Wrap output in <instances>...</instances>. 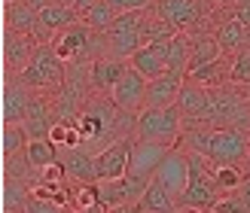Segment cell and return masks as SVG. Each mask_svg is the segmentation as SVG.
I'll list each match as a JSON object with an SVG mask.
<instances>
[{"label": "cell", "mask_w": 250, "mask_h": 213, "mask_svg": "<svg viewBox=\"0 0 250 213\" xmlns=\"http://www.w3.org/2000/svg\"><path fill=\"white\" fill-rule=\"evenodd\" d=\"M217 40H220V46H223V52H238V49H244V46H250V28L238 19V16H229V19H223L220 24H217Z\"/></svg>", "instance_id": "21"}, {"label": "cell", "mask_w": 250, "mask_h": 213, "mask_svg": "<svg viewBox=\"0 0 250 213\" xmlns=\"http://www.w3.org/2000/svg\"><path fill=\"white\" fill-rule=\"evenodd\" d=\"M146 85H149V79L137 67L128 64V70H125L119 77V82L113 85L110 97H113V104L122 113H141L146 107Z\"/></svg>", "instance_id": "8"}, {"label": "cell", "mask_w": 250, "mask_h": 213, "mask_svg": "<svg viewBox=\"0 0 250 213\" xmlns=\"http://www.w3.org/2000/svg\"><path fill=\"white\" fill-rule=\"evenodd\" d=\"M134 137L137 140L177 146L180 137H183V110L177 104H171V107H144L137 113Z\"/></svg>", "instance_id": "4"}, {"label": "cell", "mask_w": 250, "mask_h": 213, "mask_svg": "<svg viewBox=\"0 0 250 213\" xmlns=\"http://www.w3.org/2000/svg\"><path fill=\"white\" fill-rule=\"evenodd\" d=\"M134 143H137V137L128 134V137H119V140L107 143L101 153L95 155V165H98V183H101V180H119V177H125V174H128Z\"/></svg>", "instance_id": "7"}, {"label": "cell", "mask_w": 250, "mask_h": 213, "mask_svg": "<svg viewBox=\"0 0 250 213\" xmlns=\"http://www.w3.org/2000/svg\"><path fill=\"white\" fill-rule=\"evenodd\" d=\"M92 28L89 24H70V28H64L55 40H52V49L61 55V61H67V64H73V61H92L89 58V49H92Z\"/></svg>", "instance_id": "10"}, {"label": "cell", "mask_w": 250, "mask_h": 213, "mask_svg": "<svg viewBox=\"0 0 250 213\" xmlns=\"http://www.w3.org/2000/svg\"><path fill=\"white\" fill-rule=\"evenodd\" d=\"M116 16H119V12L110 6L107 0H98L92 9H85L83 16H80V21H83V24H89L92 31H110V24L116 21Z\"/></svg>", "instance_id": "31"}, {"label": "cell", "mask_w": 250, "mask_h": 213, "mask_svg": "<svg viewBox=\"0 0 250 213\" xmlns=\"http://www.w3.org/2000/svg\"><path fill=\"white\" fill-rule=\"evenodd\" d=\"M177 146H186L189 153H198L210 158L214 165H241L250 158V131L238 125L226 128H183V137Z\"/></svg>", "instance_id": "1"}, {"label": "cell", "mask_w": 250, "mask_h": 213, "mask_svg": "<svg viewBox=\"0 0 250 213\" xmlns=\"http://www.w3.org/2000/svg\"><path fill=\"white\" fill-rule=\"evenodd\" d=\"M220 55H226V52H223L217 34H202V37H195V40H192V64H189V70L208 64V61H217Z\"/></svg>", "instance_id": "29"}, {"label": "cell", "mask_w": 250, "mask_h": 213, "mask_svg": "<svg viewBox=\"0 0 250 213\" xmlns=\"http://www.w3.org/2000/svg\"><path fill=\"white\" fill-rule=\"evenodd\" d=\"M12 3H19V0H3V6H12Z\"/></svg>", "instance_id": "42"}, {"label": "cell", "mask_w": 250, "mask_h": 213, "mask_svg": "<svg viewBox=\"0 0 250 213\" xmlns=\"http://www.w3.org/2000/svg\"><path fill=\"white\" fill-rule=\"evenodd\" d=\"M208 104H210V89L208 85L183 79V89H180V97H177V107L183 110V122L202 125L205 113H208Z\"/></svg>", "instance_id": "17"}, {"label": "cell", "mask_w": 250, "mask_h": 213, "mask_svg": "<svg viewBox=\"0 0 250 213\" xmlns=\"http://www.w3.org/2000/svg\"><path fill=\"white\" fill-rule=\"evenodd\" d=\"M61 161L67 168V177L70 183H98V165H95V155L89 153L85 146L77 149H61Z\"/></svg>", "instance_id": "20"}, {"label": "cell", "mask_w": 250, "mask_h": 213, "mask_svg": "<svg viewBox=\"0 0 250 213\" xmlns=\"http://www.w3.org/2000/svg\"><path fill=\"white\" fill-rule=\"evenodd\" d=\"M31 97H34V92L16 77V73H9L6 82H3V107H0V119H3V125L24 122V113H28V107H31Z\"/></svg>", "instance_id": "14"}, {"label": "cell", "mask_w": 250, "mask_h": 213, "mask_svg": "<svg viewBox=\"0 0 250 213\" xmlns=\"http://www.w3.org/2000/svg\"><path fill=\"white\" fill-rule=\"evenodd\" d=\"M95 3H98V0H73V9H77L80 16H83V12H85V9H92Z\"/></svg>", "instance_id": "40"}, {"label": "cell", "mask_w": 250, "mask_h": 213, "mask_svg": "<svg viewBox=\"0 0 250 213\" xmlns=\"http://www.w3.org/2000/svg\"><path fill=\"white\" fill-rule=\"evenodd\" d=\"M174 146L168 143H153V140H137L134 143V153H131V165H128V174L131 177H141V180H153L159 165L168 158Z\"/></svg>", "instance_id": "13"}, {"label": "cell", "mask_w": 250, "mask_h": 213, "mask_svg": "<svg viewBox=\"0 0 250 213\" xmlns=\"http://www.w3.org/2000/svg\"><path fill=\"white\" fill-rule=\"evenodd\" d=\"M3 213H24L28 207V198H31V186L21 183V180H12V177H3Z\"/></svg>", "instance_id": "28"}, {"label": "cell", "mask_w": 250, "mask_h": 213, "mask_svg": "<svg viewBox=\"0 0 250 213\" xmlns=\"http://www.w3.org/2000/svg\"><path fill=\"white\" fill-rule=\"evenodd\" d=\"M3 177H12V180H21V183L34 186L37 180H40V171L31 165L28 149H21V153L6 155V158H3Z\"/></svg>", "instance_id": "27"}, {"label": "cell", "mask_w": 250, "mask_h": 213, "mask_svg": "<svg viewBox=\"0 0 250 213\" xmlns=\"http://www.w3.org/2000/svg\"><path fill=\"white\" fill-rule=\"evenodd\" d=\"M141 34H144V43H165V40H171V37L177 34V28L149 6L146 16H144V24H141Z\"/></svg>", "instance_id": "26"}, {"label": "cell", "mask_w": 250, "mask_h": 213, "mask_svg": "<svg viewBox=\"0 0 250 213\" xmlns=\"http://www.w3.org/2000/svg\"><path fill=\"white\" fill-rule=\"evenodd\" d=\"M58 3H70V6H73V0H58Z\"/></svg>", "instance_id": "44"}, {"label": "cell", "mask_w": 250, "mask_h": 213, "mask_svg": "<svg viewBox=\"0 0 250 213\" xmlns=\"http://www.w3.org/2000/svg\"><path fill=\"white\" fill-rule=\"evenodd\" d=\"M80 21V12L70 3H58V0H49L46 6H40V24H37V43H52L55 37L70 28V24Z\"/></svg>", "instance_id": "9"}, {"label": "cell", "mask_w": 250, "mask_h": 213, "mask_svg": "<svg viewBox=\"0 0 250 213\" xmlns=\"http://www.w3.org/2000/svg\"><path fill=\"white\" fill-rule=\"evenodd\" d=\"M165 49H168V70L186 77L192 64V37L186 31H177L171 40H165Z\"/></svg>", "instance_id": "22"}, {"label": "cell", "mask_w": 250, "mask_h": 213, "mask_svg": "<svg viewBox=\"0 0 250 213\" xmlns=\"http://www.w3.org/2000/svg\"><path fill=\"white\" fill-rule=\"evenodd\" d=\"M128 64L137 67L146 79H156L162 73H168V49H165V43H144L128 58Z\"/></svg>", "instance_id": "18"}, {"label": "cell", "mask_w": 250, "mask_h": 213, "mask_svg": "<svg viewBox=\"0 0 250 213\" xmlns=\"http://www.w3.org/2000/svg\"><path fill=\"white\" fill-rule=\"evenodd\" d=\"M247 174L238 168V165H217L214 168V180H217V189L226 195V192H235L238 186L244 183Z\"/></svg>", "instance_id": "35"}, {"label": "cell", "mask_w": 250, "mask_h": 213, "mask_svg": "<svg viewBox=\"0 0 250 213\" xmlns=\"http://www.w3.org/2000/svg\"><path fill=\"white\" fill-rule=\"evenodd\" d=\"M128 70V61L116 58V55H101L89 64V79H92V92L95 95H110L119 77Z\"/></svg>", "instance_id": "16"}, {"label": "cell", "mask_w": 250, "mask_h": 213, "mask_svg": "<svg viewBox=\"0 0 250 213\" xmlns=\"http://www.w3.org/2000/svg\"><path fill=\"white\" fill-rule=\"evenodd\" d=\"M3 67H6V73H19L31 64V58H34V52H37V37H31V34H19V31H12V28H3Z\"/></svg>", "instance_id": "12"}, {"label": "cell", "mask_w": 250, "mask_h": 213, "mask_svg": "<svg viewBox=\"0 0 250 213\" xmlns=\"http://www.w3.org/2000/svg\"><path fill=\"white\" fill-rule=\"evenodd\" d=\"M232 16H238L247 28H250V0H238V3H235V9H232Z\"/></svg>", "instance_id": "39"}, {"label": "cell", "mask_w": 250, "mask_h": 213, "mask_svg": "<svg viewBox=\"0 0 250 213\" xmlns=\"http://www.w3.org/2000/svg\"><path fill=\"white\" fill-rule=\"evenodd\" d=\"M116 12H131V9H149L156 0H107Z\"/></svg>", "instance_id": "38"}, {"label": "cell", "mask_w": 250, "mask_h": 213, "mask_svg": "<svg viewBox=\"0 0 250 213\" xmlns=\"http://www.w3.org/2000/svg\"><path fill=\"white\" fill-rule=\"evenodd\" d=\"M217 3H238V0H217Z\"/></svg>", "instance_id": "43"}, {"label": "cell", "mask_w": 250, "mask_h": 213, "mask_svg": "<svg viewBox=\"0 0 250 213\" xmlns=\"http://www.w3.org/2000/svg\"><path fill=\"white\" fill-rule=\"evenodd\" d=\"M214 3L217 0H156L153 9L159 16H165L177 31H186L202 19L214 16Z\"/></svg>", "instance_id": "6"}, {"label": "cell", "mask_w": 250, "mask_h": 213, "mask_svg": "<svg viewBox=\"0 0 250 213\" xmlns=\"http://www.w3.org/2000/svg\"><path fill=\"white\" fill-rule=\"evenodd\" d=\"M146 186H149V180L131 177V174H125V177H119V180H101V201L107 204V210L131 207V204L141 201Z\"/></svg>", "instance_id": "11"}, {"label": "cell", "mask_w": 250, "mask_h": 213, "mask_svg": "<svg viewBox=\"0 0 250 213\" xmlns=\"http://www.w3.org/2000/svg\"><path fill=\"white\" fill-rule=\"evenodd\" d=\"M19 79L28 85L31 92L55 95L67 79V61H61V55L52 49V43H40L31 58V64L19 73Z\"/></svg>", "instance_id": "3"}, {"label": "cell", "mask_w": 250, "mask_h": 213, "mask_svg": "<svg viewBox=\"0 0 250 213\" xmlns=\"http://www.w3.org/2000/svg\"><path fill=\"white\" fill-rule=\"evenodd\" d=\"M24 213H64V207L55 204V201H43V198H34V195H31Z\"/></svg>", "instance_id": "37"}, {"label": "cell", "mask_w": 250, "mask_h": 213, "mask_svg": "<svg viewBox=\"0 0 250 213\" xmlns=\"http://www.w3.org/2000/svg\"><path fill=\"white\" fill-rule=\"evenodd\" d=\"M153 180H159L171 195L180 198L183 189H186V183H189V155H183L180 146H174L171 153H168V158L159 165V171H156Z\"/></svg>", "instance_id": "15"}, {"label": "cell", "mask_w": 250, "mask_h": 213, "mask_svg": "<svg viewBox=\"0 0 250 213\" xmlns=\"http://www.w3.org/2000/svg\"><path fill=\"white\" fill-rule=\"evenodd\" d=\"M101 204V183H77V192H73V210L80 213H95Z\"/></svg>", "instance_id": "33"}, {"label": "cell", "mask_w": 250, "mask_h": 213, "mask_svg": "<svg viewBox=\"0 0 250 213\" xmlns=\"http://www.w3.org/2000/svg\"><path fill=\"white\" fill-rule=\"evenodd\" d=\"M214 161L189 153V183H186L183 195L177 198V207H189L198 213H214V207L220 204L223 192L217 189V180H214Z\"/></svg>", "instance_id": "2"}, {"label": "cell", "mask_w": 250, "mask_h": 213, "mask_svg": "<svg viewBox=\"0 0 250 213\" xmlns=\"http://www.w3.org/2000/svg\"><path fill=\"white\" fill-rule=\"evenodd\" d=\"M28 143H31V137H28V128H24L21 122L3 125V134H0V153H3V158L28 149Z\"/></svg>", "instance_id": "30"}, {"label": "cell", "mask_w": 250, "mask_h": 213, "mask_svg": "<svg viewBox=\"0 0 250 213\" xmlns=\"http://www.w3.org/2000/svg\"><path fill=\"white\" fill-rule=\"evenodd\" d=\"M186 79L202 82V85H208V89H217V85L229 82V58L220 55L217 61H208V64H202V67H192L189 73H186Z\"/></svg>", "instance_id": "25"}, {"label": "cell", "mask_w": 250, "mask_h": 213, "mask_svg": "<svg viewBox=\"0 0 250 213\" xmlns=\"http://www.w3.org/2000/svg\"><path fill=\"white\" fill-rule=\"evenodd\" d=\"M235 192H238V195L244 198V201L250 204V177H244V183H241V186H238V189H235Z\"/></svg>", "instance_id": "41"}, {"label": "cell", "mask_w": 250, "mask_h": 213, "mask_svg": "<svg viewBox=\"0 0 250 213\" xmlns=\"http://www.w3.org/2000/svg\"><path fill=\"white\" fill-rule=\"evenodd\" d=\"M61 149L52 143V140H31L28 143V158H31V165L37 168V171H43L46 165H52V161H58L61 155Z\"/></svg>", "instance_id": "34"}, {"label": "cell", "mask_w": 250, "mask_h": 213, "mask_svg": "<svg viewBox=\"0 0 250 213\" xmlns=\"http://www.w3.org/2000/svg\"><path fill=\"white\" fill-rule=\"evenodd\" d=\"M229 85L250 89V46L238 49V52L229 58Z\"/></svg>", "instance_id": "32"}, {"label": "cell", "mask_w": 250, "mask_h": 213, "mask_svg": "<svg viewBox=\"0 0 250 213\" xmlns=\"http://www.w3.org/2000/svg\"><path fill=\"white\" fill-rule=\"evenodd\" d=\"M144 16H146V9H131V12H119V16H116V21L110 24V31H104L110 55L128 61L137 49L144 46V34H141Z\"/></svg>", "instance_id": "5"}, {"label": "cell", "mask_w": 250, "mask_h": 213, "mask_svg": "<svg viewBox=\"0 0 250 213\" xmlns=\"http://www.w3.org/2000/svg\"><path fill=\"white\" fill-rule=\"evenodd\" d=\"M214 213H250V204L244 201L238 192H226L220 198V204L214 207Z\"/></svg>", "instance_id": "36"}, {"label": "cell", "mask_w": 250, "mask_h": 213, "mask_svg": "<svg viewBox=\"0 0 250 213\" xmlns=\"http://www.w3.org/2000/svg\"><path fill=\"white\" fill-rule=\"evenodd\" d=\"M3 21H6V28L19 31V34H31V37H34V34H37V24H40V9H37L31 0H19V3L6 6Z\"/></svg>", "instance_id": "23"}, {"label": "cell", "mask_w": 250, "mask_h": 213, "mask_svg": "<svg viewBox=\"0 0 250 213\" xmlns=\"http://www.w3.org/2000/svg\"><path fill=\"white\" fill-rule=\"evenodd\" d=\"M137 204H141V210H146V213H177L180 210L177 207V195H171L159 180H149V186L144 189Z\"/></svg>", "instance_id": "24"}, {"label": "cell", "mask_w": 250, "mask_h": 213, "mask_svg": "<svg viewBox=\"0 0 250 213\" xmlns=\"http://www.w3.org/2000/svg\"><path fill=\"white\" fill-rule=\"evenodd\" d=\"M183 79L186 77L171 73V70L162 73V77H156V79H149V85H146V107H171V104H177Z\"/></svg>", "instance_id": "19"}]
</instances>
